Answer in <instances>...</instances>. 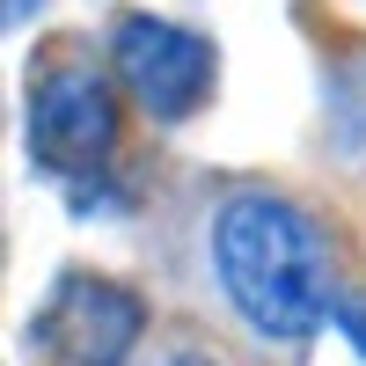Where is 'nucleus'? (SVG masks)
Segmentation results:
<instances>
[{"instance_id":"20e7f679","label":"nucleus","mask_w":366,"mask_h":366,"mask_svg":"<svg viewBox=\"0 0 366 366\" xmlns=\"http://www.w3.org/2000/svg\"><path fill=\"white\" fill-rule=\"evenodd\" d=\"M110 59H117V81L132 88V103H147L154 117H191L212 88V44L162 15H125L110 29Z\"/></svg>"},{"instance_id":"423d86ee","label":"nucleus","mask_w":366,"mask_h":366,"mask_svg":"<svg viewBox=\"0 0 366 366\" xmlns=\"http://www.w3.org/2000/svg\"><path fill=\"white\" fill-rule=\"evenodd\" d=\"M29 8H37V0H8V29H22V22H29Z\"/></svg>"},{"instance_id":"f257e3e1","label":"nucleus","mask_w":366,"mask_h":366,"mask_svg":"<svg viewBox=\"0 0 366 366\" xmlns=\"http://www.w3.org/2000/svg\"><path fill=\"white\" fill-rule=\"evenodd\" d=\"M212 271H220V293L234 300V315L271 345L315 337V322L337 308L315 220L271 191H242L212 212Z\"/></svg>"},{"instance_id":"f03ea898","label":"nucleus","mask_w":366,"mask_h":366,"mask_svg":"<svg viewBox=\"0 0 366 366\" xmlns=\"http://www.w3.org/2000/svg\"><path fill=\"white\" fill-rule=\"evenodd\" d=\"M139 330H147V308H139L132 286L96 279V271H66V279L51 286V300L37 308L29 337L59 366H125Z\"/></svg>"},{"instance_id":"7ed1b4c3","label":"nucleus","mask_w":366,"mask_h":366,"mask_svg":"<svg viewBox=\"0 0 366 366\" xmlns=\"http://www.w3.org/2000/svg\"><path fill=\"white\" fill-rule=\"evenodd\" d=\"M117 147V96L88 66H51L29 88V162L51 176H88Z\"/></svg>"},{"instance_id":"0eeeda50","label":"nucleus","mask_w":366,"mask_h":366,"mask_svg":"<svg viewBox=\"0 0 366 366\" xmlns=\"http://www.w3.org/2000/svg\"><path fill=\"white\" fill-rule=\"evenodd\" d=\"M169 366H212V359H169Z\"/></svg>"},{"instance_id":"39448f33","label":"nucleus","mask_w":366,"mask_h":366,"mask_svg":"<svg viewBox=\"0 0 366 366\" xmlns=\"http://www.w3.org/2000/svg\"><path fill=\"white\" fill-rule=\"evenodd\" d=\"M330 315H337V322L352 330V345L366 352V300H352V293H337V308H330Z\"/></svg>"}]
</instances>
